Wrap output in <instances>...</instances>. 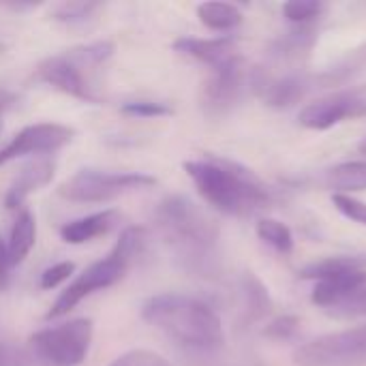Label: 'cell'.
<instances>
[{
	"mask_svg": "<svg viewBox=\"0 0 366 366\" xmlns=\"http://www.w3.org/2000/svg\"><path fill=\"white\" fill-rule=\"evenodd\" d=\"M174 49L195 58L204 64H208L212 71L234 60L236 54V41L232 36H217V39H195V36H182L174 41Z\"/></svg>",
	"mask_w": 366,
	"mask_h": 366,
	"instance_id": "obj_13",
	"label": "cell"
},
{
	"mask_svg": "<svg viewBox=\"0 0 366 366\" xmlns=\"http://www.w3.org/2000/svg\"><path fill=\"white\" fill-rule=\"evenodd\" d=\"M300 279L317 281L311 294L313 305L328 313L347 302L354 294L366 287V257L339 255L313 262L300 270Z\"/></svg>",
	"mask_w": 366,
	"mask_h": 366,
	"instance_id": "obj_5",
	"label": "cell"
},
{
	"mask_svg": "<svg viewBox=\"0 0 366 366\" xmlns=\"http://www.w3.org/2000/svg\"><path fill=\"white\" fill-rule=\"evenodd\" d=\"M197 17L206 28L219 32L234 30L242 24V11L232 2H202L197 6Z\"/></svg>",
	"mask_w": 366,
	"mask_h": 366,
	"instance_id": "obj_19",
	"label": "cell"
},
{
	"mask_svg": "<svg viewBox=\"0 0 366 366\" xmlns=\"http://www.w3.org/2000/svg\"><path fill=\"white\" fill-rule=\"evenodd\" d=\"M366 116V86L347 88L309 103L300 112V124L313 131H326L347 118Z\"/></svg>",
	"mask_w": 366,
	"mask_h": 366,
	"instance_id": "obj_9",
	"label": "cell"
},
{
	"mask_svg": "<svg viewBox=\"0 0 366 366\" xmlns=\"http://www.w3.org/2000/svg\"><path fill=\"white\" fill-rule=\"evenodd\" d=\"M92 335V320L79 317L34 332L28 345L41 366H79L90 352Z\"/></svg>",
	"mask_w": 366,
	"mask_h": 366,
	"instance_id": "obj_6",
	"label": "cell"
},
{
	"mask_svg": "<svg viewBox=\"0 0 366 366\" xmlns=\"http://www.w3.org/2000/svg\"><path fill=\"white\" fill-rule=\"evenodd\" d=\"M101 4L99 2H84V0H73V2H60L51 9L54 19L58 21H84L88 19Z\"/></svg>",
	"mask_w": 366,
	"mask_h": 366,
	"instance_id": "obj_22",
	"label": "cell"
},
{
	"mask_svg": "<svg viewBox=\"0 0 366 366\" xmlns=\"http://www.w3.org/2000/svg\"><path fill=\"white\" fill-rule=\"evenodd\" d=\"M114 49H116V47H114V43H109V41H94V43L79 45V47L69 49L66 56H69L79 69H92V66L103 64L107 58H112Z\"/></svg>",
	"mask_w": 366,
	"mask_h": 366,
	"instance_id": "obj_21",
	"label": "cell"
},
{
	"mask_svg": "<svg viewBox=\"0 0 366 366\" xmlns=\"http://www.w3.org/2000/svg\"><path fill=\"white\" fill-rule=\"evenodd\" d=\"M0 366H17L15 354L6 345H2V343H0Z\"/></svg>",
	"mask_w": 366,
	"mask_h": 366,
	"instance_id": "obj_32",
	"label": "cell"
},
{
	"mask_svg": "<svg viewBox=\"0 0 366 366\" xmlns=\"http://www.w3.org/2000/svg\"><path fill=\"white\" fill-rule=\"evenodd\" d=\"M298 326H300L298 317H294V315H283V317L274 320L272 324H268L266 335H268L270 339H277V341H287V339H292V337L298 332Z\"/></svg>",
	"mask_w": 366,
	"mask_h": 366,
	"instance_id": "obj_29",
	"label": "cell"
},
{
	"mask_svg": "<svg viewBox=\"0 0 366 366\" xmlns=\"http://www.w3.org/2000/svg\"><path fill=\"white\" fill-rule=\"evenodd\" d=\"M332 206L350 221L366 227V204L352 195H332Z\"/></svg>",
	"mask_w": 366,
	"mask_h": 366,
	"instance_id": "obj_26",
	"label": "cell"
},
{
	"mask_svg": "<svg viewBox=\"0 0 366 366\" xmlns=\"http://www.w3.org/2000/svg\"><path fill=\"white\" fill-rule=\"evenodd\" d=\"M257 236L262 242H266L268 247H272L277 253H292L294 251V234L292 229L283 223V221H277V219H262L255 227Z\"/></svg>",
	"mask_w": 366,
	"mask_h": 366,
	"instance_id": "obj_20",
	"label": "cell"
},
{
	"mask_svg": "<svg viewBox=\"0 0 366 366\" xmlns=\"http://www.w3.org/2000/svg\"><path fill=\"white\" fill-rule=\"evenodd\" d=\"M328 189L337 191L335 195H350L366 191V161H347L339 163L326 172Z\"/></svg>",
	"mask_w": 366,
	"mask_h": 366,
	"instance_id": "obj_17",
	"label": "cell"
},
{
	"mask_svg": "<svg viewBox=\"0 0 366 366\" xmlns=\"http://www.w3.org/2000/svg\"><path fill=\"white\" fill-rule=\"evenodd\" d=\"M0 133H2V122H0Z\"/></svg>",
	"mask_w": 366,
	"mask_h": 366,
	"instance_id": "obj_34",
	"label": "cell"
},
{
	"mask_svg": "<svg viewBox=\"0 0 366 366\" xmlns=\"http://www.w3.org/2000/svg\"><path fill=\"white\" fill-rule=\"evenodd\" d=\"M154 223L187 270L210 274L217 268L219 225L191 199L182 195L163 199L154 210Z\"/></svg>",
	"mask_w": 366,
	"mask_h": 366,
	"instance_id": "obj_1",
	"label": "cell"
},
{
	"mask_svg": "<svg viewBox=\"0 0 366 366\" xmlns=\"http://www.w3.org/2000/svg\"><path fill=\"white\" fill-rule=\"evenodd\" d=\"M13 99H15V97H13L11 92H6V90L0 88V112H2L4 107H9V105L13 103Z\"/></svg>",
	"mask_w": 366,
	"mask_h": 366,
	"instance_id": "obj_33",
	"label": "cell"
},
{
	"mask_svg": "<svg viewBox=\"0 0 366 366\" xmlns=\"http://www.w3.org/2000/svg\"><path fill=\"white\" fill-rule=\"evenodd\" d=\"M146 244V229L144 227H127L120 236V240L114 244V249L99 262L90 264L84 272H79L73 283L56 298L51 309L47 311V320H58L66 315L71 309H75L84 298L92 296L94 292L107 290L116 285L127 270L131 268L133 259L142 253Z\"/></svg>",
	"mask_w": 366,
	"mask_h": 366,
	"instance_id": "obj_4",
	"label": "cell"
},
{
	"mask_svg": "<svg viewBox=\"0 0 366 366\" xmlns=\"http://www.w3.org/2000/svg\"><path fill=\"white\" fill-rule=\"evenodd\" d=\"M122 114L137 116V118H159V116H169L172 107L157 101H131L122 105Z\"/></svg>",
	"mask_w": 366,
	"mask_h": 366,
	"instance_id": "obj_27",
	"label": "cell"
},
{
	"mask_svg": "<svg viewBox=\"0 0 366 366\" xmlns=\"http://www.w3.org/2000/svg\"><path fill=\"white\" fill-rule=\"evenodd\" d=\"M257 88H262L264 101L268 105L290 107L305 97V92L309 90V81L300 75H290L279 81H259L257 79Z\"/></svg>",
	"mask_w": 366,
	"mask_h": 366,
	"instance_id": "obj_16",
	"label": "cell"
},
{
	"mask_svg": "<svg viewBox=\"0 0 366 366\" xmlns=\"http://www.w3.org/2000/svg\"><path fill=\"white\" fill-rule=\"evenodd\" d=\"M34 240H36V221H34V214L30 210H21L11 227V236H9V242H6V249H9V259L11 264H21L26 259V255L32 251L34 247Z\"/></svg>",
	"mask_w": 366,
	"mask_h": 366,
	"instance_id": "obj_18",
	"label": "cell"
},
{
	"mask_svg": "<svg viewBox=\"0 0 366 366\" xmlns=\"http://www.w3.org/2000/svg\"><path fill=\"white\" fill-rule=\"evenodd\" d=\"M75 131L58 122H36L24 127L11 142L0 148V167L26 154H51L73 139Z\"/></svg>",
	"mask_w": 366,
	"mask_h": 366,
	"instance_id": "obj_10",
	"label": "cell"
},
{
	"mask_svg": "<svg viewBox=\"0 0 366 366\" xmlns=\"http://www.w3.org/2000/svg\"><path fill=\"white\" fill-rule=\"evenodd\" d=\"M11 259H9V249L4 240L0 238V292L9 285V270H11Z\"/></svg>",
	"mask_w": 366,
	"mask_h": 366,
	"instance_id": "obj_31",
	"label": "cell"
},
{
	"mask_svg": "<svg viewBox=\"0 0 366 366\" xmlns=\"http://www.w3.org/2000/svg\"><path fill=\"white\" fill-rule=\"evenodd\" d=\"M54 178V163L43 159V161H34L30 165H26L17 178L13 180V184L9 187L6 195H4V206L9 210L19 208L28 195H32L34 191L43 189L45 184H49Z\"/></svg>",
	"mask_w": 366,
	"mask_h": 366,
	"instance_id": "obj_14",
	"label": "cell"
},
{
	"mask_svg": "<svg viewBox=\"0 0 366 366\" xmlns=\"http://www.w3.org/2000/svg\"><path fill=\"white\" fill-rule=\"evenodd\" d=\"M34 79L41 84H47L64 94H71L81 101H97V97L90 90V84L84 75V69H79L66 54L45 58L34 69Z\"/></svg>",
	"mask_w": 366,
	"mask_h": 366,
	"instance_id": "obj_12",
	"label": "cell"
},
{
	"mask_svg": "<svg viewBox=\"0 0 366 366\" xmlns=\"http://www.w3.org/2000/svg\"><path fill=\"white\" fill-rule=\"evenodd\" d=\"M244 296H247V302H249L255 317H262L268 311V307H270L268 290L253 274L244 277Z\"/></svg>",
	"mask_w": 366,
	"mask_h": 366,
	"instance_id": "obj_23",
	"label": "cell"
},
{
	"mask_svg": "<svg viewBox=\"0 0 366 366\" xmlns=\"http://www.w3.org/2000/svg\"><path fill=\"white\" fill-rule=\"evenodd\" d=\"M184 172L197 193L223 214L249 217L270 204L268 187L251 169L227 159L184 161Z\"/></svg>",
	"mask_w": 366,
	"mask_h": 366,
	"instance_id": "obj_3",
	"label": "cell"
},
{
	"mask_svg": "<svg viewBox=\"0 0 366 366\" xmlns=\"http://www.w3.org/2000/svg\"><path fill=\"white\" fill-rule=\"evenodd\" d=\"M142 317L191 352H217L225 343L219 313L204 300L184 294H159L146 300Z\"/></svg>",
	"mask_w": 366,
	"mask_h": 366,
	"instance_id": "obj_2",
	"label": "cell"
},
{
	"mask_svg": "<svg viewBox=\"0 0 366 366\" xmlns=\"http://www.w3.org/2000/svg\"><path fill=\"white\" fill-rule=\"evenodd\" d=\"M292 358L296 366H366V324L317 337Z\"/></svg>",
	"mask_w": 366,
	"mask_h": 366,
	"instance_id": "obj_8",
	"label": "cell"
},
{
	"mask_svg": "<svg viewBox=\"0 0 366 366\" xmlns=\"http://www.w3.org/2000/svg\"><path fill=\"white\" fill-rule=\"evenodd\" d=\"M118 221H120V214L116 210L94 212V214H88V217L64 223L60 227V238L66 244H84V242H90V240L112 232Z\"/></svg>",
	"mask_w": 366,
	"mask_h": 366,
	"instance_id": "obj_15",
	"label": "cell"
},
{
	"mask_svg": "<svg viewBox=\"0 0 366 366\" xmlns=\"http://www.w3.org/2000/svg\"><path fill=\"white\" fill-rule=\"evenodd\" d=\"M75 266L71 262H58L54 266H49L47 270H43L41 274V290H54L60 283L69 281V277L73 274Z\"/></svg>",
	"mask_w": 366,
	"mask_h": 366,
	"instance_id": "obj_28",
	"label": "cell"
},
{
	"mask_svg": "<svg viewBox=\"0 0 366 366\" xmlns=\"http://www.w3.org/2000/svg\"><path fill=\"white\" fill-rule=\"evenodd\" d=\"M109 366H172L161 354L150 350H131L118 356Z\"/></svg>",
	"mask_w": 366,
	"mask_h": 366,
	"instance_id": "obj_25",
	"label": "cell"
},
{
	"mask_svg": "<svg viewBox=\"0 0 366 366\" xmlns=\"http://www.w3.org/2000/svg\"><path fill=\"white\" fill-rule=\"evenodd\" d=\"M244 69L240 56L229 60L227 64L212 71V77L204 86L202 105L208 116H223L227 114L240 99L244 90Z\"/></svg>",
	"mask_w": 366,
	"mask_h": 366,
	"instance_id": "obj_11",
	"label": "cell"
},
{
	"mask_svg": "<svg viewBox=\"0 0 366 366\" xmlns=\"http://www.w3.org/2000/svg\"><path fill=\"white\" fill-rule=\"evenodd\" d=\"M157 180L139 172H101V169H79L62 187L60 195L69 202L79 204H101L118 195L142 191L152 187Z\"/></svg>",
	"mask_w": 366,
	"mask_h": 366,
	"instance_id": "obj_7",
	"label": "cell"
},
{
	"mask_svg": "<svg viewBox=\"0 0 366 366\" xmlns=\"http://www.w3.org/2000/svg\"><path fill=\"white\" fill-rule=\"evenodd\" d=\"M322 11H324V6L320 2H311V0H292V2L283 4L285 17L294 24H307V21L315 19Z\"/></svg>",
	"mask_w": 366,
	"mask_h": 366,
	"instance_id": "obj_24",
	"label": "cell"
},
{
	"mask_svg": "<svg viewBox=\"0 0 366 366\" xmlns=\"http://www.w3.org/2000/svg\"><path fill=\"white\" fill-rule=\"evenodd\" d=\"M330 315H335V317H362L366 315V287H362L358 294H354L347 302H343L335 311H330Z\"/></svg>",
	"mask_w": 366,
	"mask_h": 366,
	"instance_id": "obj_30",
	"label": "cell"
}]
</instances>
